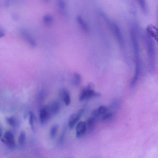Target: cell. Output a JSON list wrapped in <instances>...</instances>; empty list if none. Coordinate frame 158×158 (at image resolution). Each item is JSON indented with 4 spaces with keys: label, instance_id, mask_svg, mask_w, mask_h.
Instances as JSON below:
<instances>
[{
    "label": "cell",
    "instance_id": "cell-10",
    "mask_svg": "<svg viewBox=\"0 0 158 158\" xmlns=\"http://www.w3.org/2000/svg\"><path fill=\"white\" fill-rule=\"evenodd\" d=\"M42 20L44 24L46 27L52 26L55 22L53 17L51 15L48 14L44 15L42 18Z\"/></svg>",
    "mask_w": 158,
    "mask_h": 158
},
{
    "label": "cell",
    "instance_id": "cell-9",
    "mask_svg": "<svg viewBox=\"0 0 158 158\" xmlns=\"http://www.w3.org/2000/svg\"><path fill=\"white\" fill-rule=\"evenodd\" d=\"M96 119L91 116L88 118L85 122L87 127V130L89 132H92L94 130Z\"/></svg>",
    "mask_w": 158,
    "mask_h": 158
},
{
    "label": "cell",
    "instance_id": "cell-4",
    "mask_svg": "<svg viewBox=\"0 0 158 158\" xmlns=\"http://www.w3.org/2000/svg\"><path fill=\"white\" fill-rule=\"evenodd\" d=\"M39 120L40 123L44 124L50 119L52 115L49 112L47 106L41 108L39 113Z\"/></svg>",
    "mask_w": 158,
    "mask_h": 158
},
{
    "label": "cell",
    "instance_id": "cell-22",
    "mask_svg": "<svg viewBox=\"0 0 158 158\" xmlns=\"http://www.w3.org/2000/svg\"><path fill=\"white\" fill-rule=\"evenodd\" d=\"M2 132H1V129H0V136H1V135H2Z\"/></svg>",
    "mask_w": 158,
    "mask_h": 158
},
{
    "label": "cell",
    "instance_id": "cell-5",
    "mask_svg": "<svg viewBox=\"0 0 158 158\" xmlns=\"http://www.w3.org/2000/svg\"><path fill=\"white\" fill-rule=\"evenodd\" d=\"M21 33L23 38L28 42L31 47L35 48L36 47V42L27 31L24 29H22Z\"/></svg>",
    "mask_w": 158,
    "mask_h": 158
},
{
    "label": "cell",
    "instance_id": "cell-20",
    "mask_svg": "<svg viewBox=\"0 0 158 158\" xmlns=\"http://www.w3.org/2000/svg\"><path fill=\"white\" fill-rule=\"evenodd\" d=\"M65 133L64 131L63 132L62 134H61V136H60V137L59 138V142L60 144L62 142L63 140L65 135Z\"/></svg>",
    "mask_w": 158,
    "mask_h": 158
},
{
    "label": "cell",
    "instance_id": "cell-16",
    "mask_svg": "<svg viewBox=\"0 0 158 158\" xmlns=\"http://www.w3.org/2000/svg\"><path fill=\"white\" fill-rule=\"evenodd\" d=\"M114 114L112 111H108L102 116L101 120L103 121H107L110 120L114 117Z\"/></svg>",
    "mask_w": 158,
    "mask_h": 158
},
{
    "label": "cell",
    "instance_id": "cell-15",
    "mask_svg": "<svg viewBox=\"0 0 158 158\" xmlns=\"http://www.w3.org/2000/svg\"><path fill=\"white\" fill-rule=\"evenodd\" d=\"M59 127V125L57 124H55L51 127L50 131V136L51 139H53L55 137Z\"/></svg>",
    "mask_w": 158,
    "mask_h": 158
},
{
    "label": "cell",
    "instance_id": "cell-19",
    "mask_svg": "<svg viewBox=\"0 0 158 158\" xmlns=\"http://www.w3.org/2000/svg\"><path fill=\"white\" fill-rule=\"evenodd\" d=\"M29 123L33 131H34L35 128L34 126V120L35 118V116L34 113L31 111L29 112Z\"/></svg>",
    "mask_w": 158,
    "mask_h": 158
},
{
    "label": "cell",
    "instance_id": "cell-2",
    "mask_svg": "<svg viewBox=\"0 0 158 158\" xmlns=\"http://www.w3.org/2000/svg\"><path fill=\"white\" fill-rule=\"evenodd\" d=\"M84 111V109H81L77 112L73 114L70 116L68 123V127L70 129H72L74 128L80 119Z\"/></svg>",
    "mask_w": 158,
    "mask_h": 158
},
{
    "label": "cell",
    "instance_id": "cell-3",
    "mask_svg": "<svg viewBox=\"0 0 158 158\" xmlns=\"http://www.w3.org/2000/svg\"><path fill=\"white\" fill-rule=\"evenodd\" d=\"M1 139L3 142L5 143L9 148H14L15 147L14 136L10 131L6 132L3 135V138H1Z\"/></svg>",
    "mask_w": 158,
    "mask_h": 158
},
{
    "label": "cell",
    "instance_id": "cell-23",
    "mask_svg": "<svg viewBox=\"0 0 158 158\" xmlns=\"http://www.w3.org/2000/svg\"><path fill=\"white\" fill-rule=\"evenodd\" d=\"M72 158L71 157H68V158Z\"/></svg>",
    "mask_w": 158,
    "mask_h": 158
},
{
    "label": "cell",
    "instance_id": "cell-8",
    "mask_svg": "<svg viewBox=\"0 0 158 158\" xmlns=\"http://www.w3.org/2000/svg\"><path fill=\"white\" fill-rule=\"evenodd\" d=\"M46 106L52 116L56 114L60 108V103L57 101H53Z\"/></svg>",
    "mask_w": 158,
    "mask_h": 158
},
{
    "label": "cell",
    "instance_id": "cell-13",
    "mask_svg": "<svg viewBox=\"0 0 158 158\" xmlns=\"http://www.w3.org/2000/svg\"><path fill=\"white\" fill-rule=\"evenodd\" d=\"M120 100L118 98H115L111 102L109 108L112 110H116L120 107Z\"/></svg>",
    "mask_w": 158,
    "mask_h": 158
},
{
    "label": "cell",
    "instance_id": "cell-18",
    "mask_svg": "<svg viewBox=\"0 0 158 158\" xmlns=\"http://www.w3.org/2000/svg\"><path fill=\"white\" fill-rule=\"evenodd\" d=\"M6 120L8 124L12 127H16L18 125V122L17 119L13 117H7Z\"/></svg>",
    "mask_w": 158,
    "mask_h": 158
},
{
    "label": "cell",
    "instance_id": "cell-17",
    "mask_svg": "<svg viewBox=\"0 0 158 158\" xmlns=\"http://www.w3.org/2000/svg\"><path fill=\"white\" fill-rule=\"evenodd\" d=\"M26 136L25 133L22 131L19 137L18 143L19 146H23L24 145L26 141Z\"/></svg>",
    "mask_w": 158,
    "mask_h": 158
},
{
    "label": "cell",
    "instance_id": "cell-21",
    "mask_svg": "<svg viewBox=\"0 0 158 158\" xmlns=\"http://www.w3.org/2000/svg\"><path fill=\"white\" fill-rule=\"evenodd\" d=\"M4 35V31L1 28H0V38L3 37Z\"/></svg>",
    "mask_w": 158,
    "mask_h": 158
},
{
    "label": "cell",
    "instance_id": "cell-14",
    "mask_svg": "<svg viewBox=\"0 0 158 158\" xmlns=\"http://www.w3.org/2000/svg\"><path fill=\"white\" fill-rule=\"evenodd\" d=\"M81 81V75L77 73H75L73 75L72 83L74 86H77L80 85Z\"/></svg>",
    "mask_w": 158,
    "mask_h": 158
},
{
    "label": "cell",
    "instance_id": "cell-11",
    "mask_svg": "<svg viewBox=\"0 0 158 158\" xmlns=\"http://www.w3.org/2000/svg\"><path fill=\"white\" fill-rule=\"evenodd\" d=\"M76 19L77 22V23L81 29L85 32H88V29L87 25L81 15H77Z\"/></svg>",
    "mask_w": 158,
    "mask_h": 158
},
{
    "label": "cell",
    "instance_id": "cell-7",
    "mask_svg": "<svg viewBox=\"0 0 158 158\" xmlns=\"http://www.w3.org/2000/svg\"><path fill=\"white\" fill-rule=\"evenodd\" d=\"M108 110V108L106 106L103 105L100 106L92 111V116L98 119L107 112Z\"/></svg>",
    "mask_w": 158,
    "mask_h": 158
},
{
    "label": "cell",
    "instance_id": "cell-12",
    "mask_svg": "<svg viewBox=\"0 0 158 158\" xmlns=\"http://www.w3.org/2000/svg\"><path fill=\"white\" fill-rule=\"evenodd\" d=\"M60 95L65 104L66 106L69 105L71 102V98L68 91L65 89H63L61 91Z\"/></svg>",
    "mask_w": 158,
    "mask_h": 158
},
{
    "label": "cell",
    "instance_id": "cell-6",
    "mask_svg": "<svg viewBox=\"0 0 158 158\" xmlns=\"http://www.w3.org/2000/svg\"><path fill=\"white\" fill-rule=\"evenodd\" d=\"M76 135L77 137L79 138L83 135L87 131V127L85 122L81 121L76 125Z\"/></svg>",
    "mask_w": 158,
    "mask_h": 158
},
{
    "label": "cell",
    "instance_id": "cell-1",
    "mask_svg": "<svg viewBox=\"0 0 158 158\" xmlns=\"http://www.w3.org/2000/svg\"><path fill=\"white\" fill-rule=\"evenodd\" d=\"M94 86L92 83H89L80 92L79 96V100L82 101L92 98L97 97L100 96L99 93L96 92L94 89Z\"/></svg>",
    "mask_w": 158,
    "mask_h": 158
}]
</instances>
